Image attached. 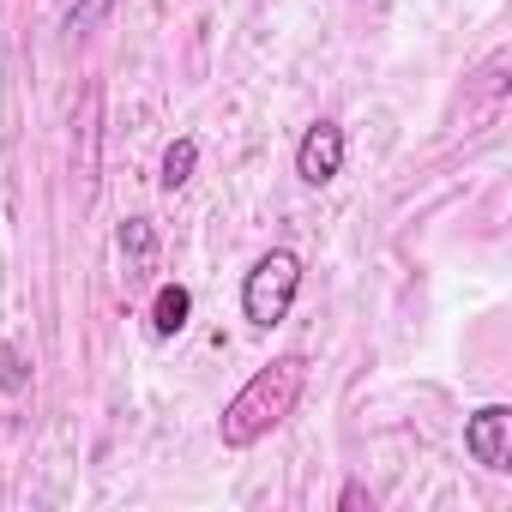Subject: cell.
<instances>
[{
    "instance_id": "obj_1",
    "label": "cell",
    "mask_w": 512,
    "mask_h": 512,
    "mask_svg": "<svg viewBox=\"0 0 512 512\" xmlns=\"http://www.w3.org/2000/svg\"><path fill=\"white\" fill-rule=\"evenodd\" d=\"M302 386H308V356H278V362H266L260 374H253V380L223 404V422H217L223 446H253V440H266V434L296 410Z\"/></svg>"
},
{
    "instance_id": "obj_2",
    "label": "cell",
    "mask_w": 512,
    "mask_h": 512,
    "mask_svg": "<svg viewBox=\"0 0 512 512\" xmlns=\"http://www.w3.org/2000/svg\"><path fill=\"white\" fill-rule=\"evenodd\" d=\"M296 290H302V260H296V253H290V247L260 253V260H253V272H247V284H241V314H247V326H260V332L284 326L290 308H296Z\"/></svg>"
},
{
    "instance_id": "obj_3",
    "label": "cell",
    "mask_w": 512,
    "mask_h": 512,
    "mask_svg": "<svg viewBox=\"0 0 512 512\" xmlns=\"http://www.w3.org/2000/svg\"><path fill=\"white\" fill-rule=\"evenodd\" d=\"M464 452L482 470H512V410L506 404H482L464 422Z\"/></svg>"
},
{
    "instance_id": "obj_4",
    "label": "cell",
    "mask_w": 512,
    "mask_h": 512,
    "mask_svg": "<svg viewBox=\"0 0 512 512\" xmlns=\"http://www.w3.org/2000/svg\"><path fill=\"white\" fill-rule=\"evenodd\" d=\"M338 169H344V127L338 121H314L302 133V145H296V175L308 187H326V181H338Z\"/></svg>"
},
{
    "instance_id": "obj_5",
    "label": "cell",
    "mask_w": 512,
    "mask_h": 512,
    "mask_svg": "<svg viewBox=\"0 0 512 512\" xmlns=\"http://www.w3.org/2000/svg\"><path fill=\"white\" fill-rule=\"evenodd\" d=\"M187 314H193V290L187 284H163L157 302H151V338H181Z\"/></svg>"
},
{
    "instance_id": "obj_6",
    "label": "cell",
    "mask_w": 512,
    "mask_h": 512,
    "mask_svg": "<svg viewBox=\"0 0 512 512\" xmlns=\"http://www.w3.org/2000/svg\"><path fill=\"white\" fill-rule=\"evenodd\" d=\"M193 163H199V145H193V139H175V145L163 151V175H157L163 193H181V187L193 181Z\"/></svg>"
},
{
    "instance_id": "obj_7",
    "label": "cell",
    "mask_w": 512,
    "mask_h": 512,
    "mask_svg": "<svg viewBox=\"0 0 512 512\" xmlns=\"http://www.w3.org/2000/svg\"><path fill=\"white\" fill-rule=\"evenodd\" d=\"M121 247L133 253V260H145V253H151V223L145 217H127L121 223Z\"/></svg>"
},
{
    "instance_id": "obj_8",
    "label": "cell",
    "mask_w": 512,
    "mask_h": 512,
    "mask_svg": "<svg viewBox=\"0 0 512 512\" xmlns=\"http://www.w3.org/2000/svg\"><path fill=\"white\" fill-rule=\"evenodd\" d=\"M0 386H7V392L25 386V362H19V350H0Z\"/></svg>"
}]
</instances>
